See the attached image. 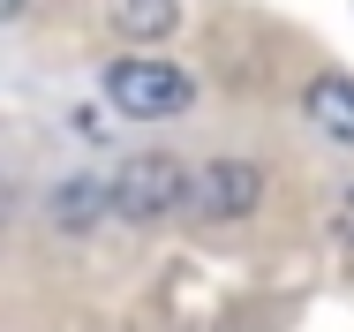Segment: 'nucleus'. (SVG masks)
Returning a JSON list of instances; mask_svg holds the SVG:
<instances>
[{"label":"nucleus","mask_w":354,"mask_h":332,"mask_svg":"<svg viewBox=\"0 0 354 332\" xmlns=\"http://www.w3.org/2000/svg\"><path fill=\"white\" fill-rule=\"evenodd\" d=\"M106 98H113V114H129V121H166V114H189V98H196V83H189V68L174 61H129L106 68Z\"/></svg>","instance_id":"f257e3e1"},{"label":"nucleus","mask_w":354,"mask_h":332,"mask_svg":"<svg viewBox=\"0 0 354 332\" xmlns=\"http://www.w3.org/2000/svg\"><path fill=\"white\" fill-rule=\"evenodd\" d=\"M196 189V174H181V159L174 151H143L121 166V182H113V211L121 219H136V227H158V219H174L181 204Z\"/></svg>","instance_id":"f03ea898"},{"label":"nucleus","mask_w":354,"mask_h":332,"mask_svg":"<svg viewBox=\"0 0 354 332\" xmlns=\"http://www.w3.org/2000/svg\"><path fill=\"white\" fill-rule=\"evenodd\" d=\"M264 197V174L249 159H204L196 166V189H189V211L196 219H249Z\"/></svg>","instance_id":"7ed1b4c3"},{"label":"nucleus","mask_w":354,"mask_h":332,"mask_svg":"<svg viewBox=\"0 0 354 332\" xmlns=\"http://www.w3.org/2000/svg\"><path fill=\"white\" fill-rule=\"evenodd\" d=\"M301 114L332 136V143H354V76H317V83L301 91Z\"/></svg>","instance_id":"20e7f679"},{"label":"nucleus","mask_w":354,"mask_h":332,"mask_svg":"<svg viewBox=\"0 0 354 332\" xmlns=\"http://www.w3.org/2000/svg\"><path fill=\"white\" fill-rule=\"evenodd\" d=\"M106 23L121 38H166L181 23V0H106Z\"/></svg>","instance_id":"39448f33"},{"label":"nucleus","mask_w":354,"mask_h":332,"mask_svg":"<svg viewBox=\"0 0 354 332\" xmlns=\"http://www.w3.org/2000/svg\"><path fill=\"white\" fill-rule=\"evenodd\" d=\"M339 234H347V242H354V189H347V197H339Z\"/></svg>","instance_id":"423d86ee"},{"label":"nucleus","mask_w":354,"mask_h":332,"mask_svg":"<svg viewBox=\"0 0 354 332\" xmlns=\"http://www.w3.org/2000/svg\"><path fill=\"white\" fill-rule=\"evenodd\" d=\"M0 8H8V15H15V8H23V0H0Z\"/></svg>","instance_id":"0eeeda50"}]
</instances>
